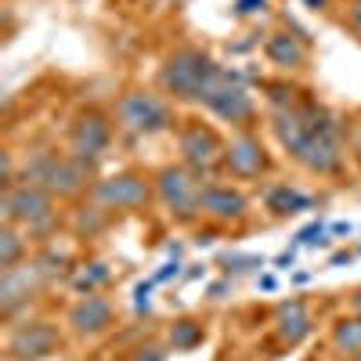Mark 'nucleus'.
I'll use <instances>...</instances> for the list:
<instances>
[{
    "label": "nucleus",
    "instance_id": "28",
    "mask_svg": "<svg viewBox=\"0 0 361 361\" xmlns=\"http://www.w3.org/2000/svg\"><path fill=\"white\" fill-rule=\"evenodd\" d=\"M347 29L361 40V0H350L347 4Z\"/></svg>",
    "mask_w": 361,
    "mask_h": 361
},
{
    "label": "nucleus",
    "instance_id": "2",
    "mask_svg": "<svg viewBox=\"0 0 361 361\" xmlns=\"http://www.w3.org/2000/svg\"><path fill=\"white\" fill-rule=\"evenodd\" d=\"M307 119H311V130L300 141L293 159L318 177H336L343 170V127H340V119L314 102H307Z\"/></svg>",
    "mask_w": 361,
    "mask_h": 361
},
{
    "label": "nucleus",
    "instance_id": "4",
    "mask_svg": "<svg viewBox=\"0 0 361 361\" xmlns=\"http://www.w3.org/2000/svg\"><path fill=\"white\" fill-rule=\"evenodd\" d=\"M173 123L177 119H173L170 98L156 94V90H127L116 102V127L134 137H156V134L170 130Z\"/></svg>",
    "mask_w": 361,
    "mask_h": 361
},
{
    "label": "nucleus",
    "instance_id": "39",
    "mask_svg": "<svg viewBox=\"0 0 361 361\" xmlns=\"http://www.w3.org/2000/svg\"><path fill=\"white\" fill-rule=\"evenodd\" d=\"M148 293H152V282H141V286H137V293H134V296H148Z\"/></svg>",
    "mask_w": 361,
    "mask_h": 361
},
{
    "label": "nucleus",
    "instance_id": "7",
    "mask_svg": "<svg viewBox=\"0 0 361 361\" xmlns=\"http://www.w3.org/2000/svg\"><path fill=\"white\" fill-rule=\"evenodd\" d=\"M90 195H94L98 206L112 209V214H137V209H148V202L156 199V188L141 173L123 170V173H112L98 180V185H90Z\"/></svg>",
    "mask_w": 361,
    "mask_h": 361
},
{
    "label": "nucleus",
    "instance_id": "29",
    "mask_svg": "<svg viewBox=\"0 0 361 361\" xmlns=\"http://www.w3.org/2000/svg\"><path fill=\"white\" fill-rule=\"evenodd\" d=\"M0 185H4V192L18 185V180H15V163H11V152H4V170H0Z\"/></svg>",
    "mask_w": 361,
    "mask_h": 361
},
{
    "label": "nucleus",
    "instance_id": "41",
    "mask_svg": "<svg viewBox=\"0 0 361 361\" xmlns=\"http://www.w3.org/2000/svg\"><path fill=\"white\" fill-rule=\"evenodd\" d=\"M350 361H361V350H357V354H350Z\"/></svg>",
    "mask_w": 361,
    "mask_h": 361
},
{
    "label": "nucleus",
    "instance_id": "19",
    "mask_svg": "<svg viewBox=\"0 0 361 361\" xmlns=\"http://www.w3.org/2000/svg\"><path fill=\"white\" fill-rule=\"evenodd\" d=\"M69 282H73V289H76L80 296H90V293H98V289H105V286L112 282V267H109L105 260H90V264L76 267V275H73Z\"/></svg>",
    "mask_w": 361,
    "mask_h": 361
},
{
    "label": "nucleus",
    "instance_id": "35",
    "mask_svg": "<svg viewBox=\"0 0 361 361\" xmlns=\"http://www.w3.org/2000/svg\"><path fill=\"white\" fill-rule=\"evenodd\" d=\"M350 311H354V314H361V286H357V289H354V296H350Z\"/></svg>",
    "mask_w": 361,
    "mask_h": 361
},
{
    "label": "nucleus",
    "instance_id": "30",
    "mask_svg": "<svg viewBox=\"0 0 361 361\" xmlns=\"http://www.w3.org/2000/svg\"><path fill=\"white\" fill-rule=\"evenodd\" d=\"M177 275H180V264H177V260H166V264L156 271L152 282H170V279H177Z\"/></svg>",
    "mask_w": 361,
    "mask_h": 361
},
{
    "label": "nucleus",
    "instance_id": "1",
    "mask_svg": "<svg viewBox=\"0 0 361 361\" xmlns=\"http://www.w3.org/2000/svg\"><path fill=\"white\" fill-rule=\"evenodd\" d=\"M221 73L224 69L202 47H177L159 69V87H163V94L170 102L202 105V98L217 87Z\"/></svg>",
    "mask_w": 361,
    "mask_h": 361
},
{
    "label": "nucleus",
    "instance_id": "20",
    "mask_svg": "<svg viewBox=\"0 0 361 361\" xmlns=\"http://www.w3.org/2000/svg\"><path fill=\"white\" fill-rule=\"evenodd\" d=\"M29 253V238L15 228V224H4L0 228V271H11L25 260Z\"/></svg>",
    "mask_w": 361,
    "mask_h": 361
},
{
    "label": "nucleus",
    "instance_id": "14",
    "mask_svg": "<svg viewBox=\"0 0 361 361\" xmlns=\"http://www.w3.org/2000/svg\"><path fill=\"white\" fill-rule=\"evenodd\" d=\"M116 322V307L112 300L102 296V293H90V296H80L76 304L69 307V329L76 336H102L109 333Z\"/></svg>",
    "mask_w": 361,
    "mask_h": 361
},
{
    "label": "nucleus",
    "instance_id": "15",
    "mask_svg": "<svg viewBox=\"0 0 361 361\" xmlns=\"http://www.w3.org/2000/svg\"><path fill=\"white\" fill-rule=\"evenodd\" d=\"M246 209H250V199L238 188L221 185V180H206L202 185V217L231 224V221H243Z\"/></svg>",
    "mask_w": 361,
    "mask_h": 361
},
{
    "label": "nucleus",
    "instance_id": "40",
    "mask_svg": "<svg viewBox=\"0 0 361 361\" xmlns=\"http://www.w3.org/2000/svg\"><path fill=\"white\" fill-rule=\"evenodd\" d=\"M159 4H163V8H166V4H180V0H159Z\"/></svg>",
    "mask_w": 361,
    "mask_h": 361
},
{
    "label": "nucleus",
    "instance_id": "24",
    "mask_svg": "<svg viewBox=\"0 0 361 361\" xmlns=\"http://www.w3.org/2000/svg\"><path fill=\"white\" fill-rule=\"evenodd\" d=\"M221 267L228 271V275H246V271L264 267V257H253V253H224L221 257Z\"/></svg>",
    "mask_w": 361,
    "mask_h": 361
},
{
    "label": "nucleus",
    "instance_id": "13",
    "mask_svg": "<svg viewBox=\"0 0 361 361\" xmlns=\"http://www.w3.org/2000/svg\"><path fill=\"white\" fill-rule=\"evenodd\" d=\"M271 159H267V148L253 130H238L231 141H224V170L238 180H253L260 173H267Z\"/></svg>",
    "mask_w": 361,
    "mask_h": 361
},
{
    "label": "nucleus",
    "instance_id": "21",
    "mask_svg": "<svg viewBox=\"0 0 361 361\" xmlns=\"http://www.w3.org/2000/svg\"><path fill=\"white\" fill-rule=\"evenodd\" d=\"M109 214L112 209H105V206H80L76 214H73V231L80 235V238H94V235H102L105 228H109Z\"/></svg>",
    "mask_w": 361,
    "mask_h": 361
},
{
    "label": "nucleus",
    "instance_id": "23",
    "mask_svg": "<svg viewBox=\"0 0 361 361\" xmlns=\"http://www.w3.org/2000/svg\"><path fill=\"white\" fill-rule=\"evenodd\" d=\"M333 347H336L343 357L361 350V314L340 318V322L333 325Z\"/></svg>",
    "mask_w": 361,
    "mask_h": 361
},
{
    "label": "nucleus",
    "instance_id": "37",
    "mask_svg": "<svg viewBox=\"0 0 361 361\" xmlns=\"http://www.w3.org/2000/svg\"><path fill=\"white\" fill-rule=\"evenodd\" d=\"M293 282H296V286H304V282H311V271H296V275H293Z\"/></svg>",
    "mask_w": 361,
    "mask_h": 361
},
{
    "label": "nucleus",
    "instance_id": "5",
    "mask_svg": "<svg viewBox=\"0 0 361 361\" xmlns=\"http://www.w3.org/2000/svg\"><path fill=\"white\" fill-rule=\"evenodd\" d=\"M156 199L177 224H192L202 217V180L185 163L163 166L156 173Z\"/></svg>",
    "mask_w": 361,
    "mask_h": 361
},
{
    "label": "nucleus",
    "instance_id": "3",
    "mask_svg": "<svg viewBox=\"0 0 361 361\" xmlns=\"http://www.w3.org/2000/svg\"><path fill=\"white\" fill-rule=\"evenodd\" d=\"M94 166H87L83 159L58 156V152H37L29 156V163L22 166V180L25 185H37L44 192H51L54 199H76L80 192H87Z\"/></svg>",
    "mask_w": 361,
    "mask_h": 361
},
{
    "label": "nucleus",
    "instance_id": "34",
    "mask_svg": "<svg viewBox=\"0 0 361 361\" xmlns=\"http://www.w3.org/2000/svg\"><path fill=\"white\" fill-rule=\"evenodd\" d=\"M329 235H336V238H340V235H350V224H347V221H340V224L329 228Z\"/></svg>",
    "mask_w": 361,
    "mask_h": 361
},
{
    "label": "nucleus",
    "instance_id": "42",
    "mask_svg": "<svg viewBox=\"0 0 361 361\" xmlns=\"http://www.w3.org/2000/svg\"><path fill=\"white\" fill-rule=\"evenodd\" d=\"M127 4H141V0H127Z\"/></svg>",
    "mask_w": 361,
    "mask_h": 361
},
{
    "label": "nucleus",
    "instance_id": "25",
    "mask_svg": "<svg viewBox=\"0 0 361 361\" xmlns=\"http://www.w3.org/2000/svg\"><path fill=\"white\" fill-rule=\"evenodd\" d=\"M325 235H329L325 221H311L304 231L293 238V246H325Z\"/></svg>",
    "mask_w": 361,
    "mask_h": 361
},
{
    "label": "nucleus",
    "instance_id": "6",
    "mask_svg": "<svg viewBox=\"0 0 361 361\" xmlns=\"http://www.w3.org/2000/svg\"><path fill=\"white\" fill-rule=\"evenodd\" d=\"M0 214H4V224L25 228L29 235L51 231L54 228V195L37 188V185L18 180V185L8 188L4 199H0Z\"/></svg>",
    "mask_w": 361,
    "mask_h": 361
},
{
    "label": "nucleus",
    "instance_id": "26",
    "mask_svg": "<svg viewBox=\"0 0 361 361\" xmlns=\"http://www.w3.org/2000/svg\"><path fill=\"white\" fill-rule=\"evenodd\" d=\"M127 361H166V354H163V347H156V343H148V347H137Z\"/></svg>",
    "mask_w": 361,
    "mask_h": 361
},
{
    "label": "nucleus",
    "instance_id": "10",
    "mask_svg": "<svg viewBox=\"0 0 361 361\" xmlns=\"http://www.w3.org/2000/svg\"><path fill=\"white\" fill-rule=\"evenodd\" d=\"M112 148V123H109V116L98 112V109H87L73 119V127H69V152L76 159H83L87 166H94L105 159V152Z\"/></svg>",
    "mask_w": 361,
    "mask_h": 361
},
{
    "label": "nucleus",
    "instance_id": "27",
    "mask_svg": "<svg viewBox=\"0 0 361 361\" xmlns=\"http://www.w3.org/2000/svg\"><path fill=\"white\" fill-rule=\"evenodd\" d=\"M267 8V0H235V15L238 18H250V15H260Z\"/></svg>",
    "mask_w": 361,
    "mask_h": 361
},
{
    "label": "nucleus",
    "instance_id": "11",
    "mask_svg": "<svg viewBox=\"0 0 361 361\" xmlns=\"http://www.w3.org/2000/svg\"><path fill=\"white\" fill-rule=\"evenodd\" d=\"M58 347H62V333L54 322H18L8 333L4 354L8 361H44Z\"/></svg>",
    "mask_w": 361,
    "mask_h": 361
},
{
    "label": "nucleus",
    "instance_id": "9",
    "mask_svg": "<svg viewBox=\"0 0 361 361\" xmlns=\"http://www.w3.org/2000/svg\"><path fill=\"white\" fill-rule=\"evenodd\" d=\"M177 148H180V163H185L192 173H199V177L224 166V141L217 137L214 127L195 123V119H188V123L180 127Z\"/></svg>",
    "mask_w": 361,
    "mask_h": 361
},
{
    "label": "nucleus",
    "instance_id": "8",
    "mask_svg": "<svg viewBox=\"0 0 361 361\" xmlns=\"http://www.w3.org/2000/svg\"><path fill=\"white\" fill-rule=\"evenodd\" d=\"M202 109L214 112L217 119H224V123H231V127H250L253 116H257V102L243 83V73H235V69L221 73L217 87L202 98Z\"/></svg>",
    "mask_w": 361,
    "mask_h": 361
},
{
    "label": "nucleus",
    "instance_id": "12",
    "mask_svg": "<svg viewBox=\"0 0 361 361\" xmlns=\"http://www.w3.org/2000/svg\"><path fill=\"white\" fill-rule=\"evenodd\" d=\"M44 286H47V279L40 275L37 264H18V267L4 271V279H0V314L11 322L22 307L33 304Z\"/></svg>",
    "mask_w": 361,
    "mask_h": 361
},
{
    "label": "nucleus",
    "instance_id": "16",
    "mask_svg": "<svg viewBox=\"0 0 361 361\" xmlns=\"http://www.w3.org/2000/svg\"><path fill=\"white\" fill-rule=\"evenodd\" d=\"M311 333H314V318H311V311H307L304 300H286V304H279L275 336H279L286 347H300Z\"/></svg>",
    "mask_w": 361,
    "mask_h": 361
},
{
    "label": "nucleus",
    "instance_id": "17",
    "mask_svg": "<svg viewBox=\"0 0 361 361\" xmlns=\"http://www.w3.org/2000/svg\"><path fill=\"white\" fill-rule=\"evenodd\" d=\"M264 54L271 66L279 69H304L307 66V37L304 33H289V29H279L264 40Z\"/></svg>",
    "mask_w": 361,
    "mask_h": 361
},
{
    "label": "nucleus",
    "instance_id": "32",
    "mask_svg": "<svg viewBox=\"0 0 361 361\" xmlns=\"http://www.w3.org/2000/svg\"><path fill=\"white\" fill-rule=\"evenodd\" d=\"M257 286H260L264 293H275V289H279V279H275V275H260V279H257Z\"/></svg>",
    "mask_w": 361,
    "mask_h": 361
},
{
    "label": "nucleus",
    "instance_id": "36",
    "mask_svg": "<svg viewBox=\"0 0 361 361\" xmlns=\"http://www.w3.org/2000/svg\"><path fill=\"white\" fill-rule=\"evenodd\" d=\"M333 267H340V264H350V253H333V260H329Z\"/></svg>",
    "mask_w": 361,
    "mask_h": 361
},
{
    "label": "nucleus",
    "instance_id": "22",
    "mask_svg": "<svg viewBox=\"0 0 361 361\" xmlns=\"http://www.w3.org/2000/svg\"><path fill=\"white\" fill-rule=\"evenodd\" d=\"M206 340V325L195 318H180L170 325V347L173 350H195Z\"/></svg>",
    "mask_w": 361,
    "mask_h": 361
},
{
    "label": "nucleus",
    "instance_id": "38",
    "mask_svg": "<svg viewBox=\"0 0 361 361\" xmlns=\"http://www.w3.org/2000/svg\"><path fill=\"white\" fill-rule=\"evenodd\" d=\"M304 4H307V8H311V11H322V8H325V4H329V0H304Z\"/></svg>",
    "mask_w": 361,
    "mask_h": 361
},
{
    "label": "nucleus",
    "instance_id": "31",
    "mask_svg": "<svg viewBox=\"0 0 361 361\" xmlns=\"http://www.w3.org/2000/svg\"><path fill=\"white\" fill-rule=\"evenodd\" d=\"M296 250H300V246H293V250H286V253H282V257L275 260V267H282V271H289V267L296 264Z\"/></svg>",
    "mask_w": 361,
    "mask_h": 361
},
{
    "label": "nucleus",
    "instance_id": "33",
    "mask_svg": "<svg viewBox=\"0 0 361 361\" xmlns=\"http://www.w3.org/2000/svg\"><path fill=\"white\" fill-rule=\"evenodd\" d=\"M231 286L228 282H217V286H209V296H214V300H224V293H228Z\"/></svg>",
    "mask_w": 361,
    "mask_h": 361
},
{
    "label": "nucleus",
    "instance_id": "18",
    "mask_svg": "<svg viewBox=\"0 0 361 361\" xmlns=\"http://www.w3.org/2000/svg\"><path fill=\"white\" fill-rule=\"evenodd\" d=\"M267 209L275 217H296V214H304V209L314 206V199L307 192H300V188H289V185H275V188H267L264 195Z\"/></svg>",
    "mask_w": 361,
    "mask_h": 361
}]
</instances>
